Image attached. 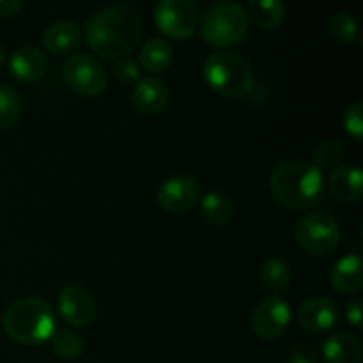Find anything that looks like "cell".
I'll return each mask as SVG.
<instances>
[{
    "mask_svg": "<svg viewBox=\"0 0 363 363\" xmlns=\"http://www.w3.org/2000/svg\"><path fill=\"white\" fill-rule=\"evenodd\" d=\"M142 38V20L128 4H112L89 18L85 39L92 52L106 60H117L133 52Z\"/></svg>",
    "mask_w": 363,
    "mask_h": 363,
    "instance_id": "6da1fadb",
    "label": "cell"
},
{
    "mask_svg": "<svg viewBox=\"0 0 363 363\" xmlns=\"http://www.w3.org/2000/svg\"><path fill=\"white\" fill-rule=\"evenodd\" d=\"M269 190L275 201L287 209L305 211L318 204L325 191L323 170L312 163L287 160L273 169Z\"/></svg>",
    "mask_w": 363,
    "mask_h": 363,
    "instance_id": "7a4b0ae2",
    "label": "cell"
},
{
    "mask_svg": "<svg viewBox=\"0 0 363 363\" xmlns=\"http://www.w3.org/2000/svg\"><path fill=\"white\" fill-rule=\"evenodd\" d=\"M4 332L21 346H39L55 333V314L45 300L25 296L13 301L2 318Z\"/></svg>",
    "mask_w": 363,
    "mask_h": 363,
    "instance_id": "3957f363",
    "label": "cell"
},
{
    "mask_svg": "<svg viewBox=\"0 0 363 363\" xmlns=\"http://www.w3.org/2000/svg\"><path fill=\"white\" fill-rule=\"evenodd\" d=\"M204 78L216 94L225 98H243L254 91L255 85L252 64L233 50L211 53L204 64Z\"/></svg>",
    "mask_w": 363,
    "mask_h": 363,
    "instance_id": "277c9868",
    "label": "cell"
},
{
    "mask_svg": "<svg viewBox=\"0 0 363 363\" xmlns=\"http://www.w3.org/2000/svg\"><path fill=\"white\" fill-rule=\"evenodd\" d=\"M201 35L215 48H230L243 41L248 30V18L243 6L233 0H218L201 18Z\"/></svg>",
    "mask_w": 363,
    "mask_h": 363,
    "instance_id": "5b68a950",
    "label": "cell"
},
{
    "mask_svg": "<svg viewBox=\"0 0 363 363\" xmlns=\"http://www.w3.org/2000/svg\"><path fill=\"white\" fill-rule=\"evenodd\" d=\"M296 243L311 255H328L339 247L340 229L337 220L325 211H312L298 222Z\"/></svg>",
    "mask_w": 363,
    "mask_h": 363,
    "instance_id": "8992f818",
    "label": "cell"
},
{
    "mask_svg": "<svg viewBox=\"0 0 363 363\" xmlns=\"http://www.w3.org/2000/svg\"><path fill=\"white\" fill-rule=\"evenodd\" d=\"M67 87L85 98H96L106 89L105 67L89 53H73L60 66Z\"/></svg>",
    "mask_w": 363,
    "mask_h": 363,
    "instance_id": "52a82bcc",
    "label": "cell"
},
{
    "mask_svg": "<svg viewBox=\"0 0 363 363\" xmlns=\"http://www.w3.org/2000/svg\"><path fill=\"white\" fill-rule=\"evenodd\" d=\"M201 21L194 0H160L155 7V23L167 38L184 41L195 34Z\"/></svg>",
    "mask_w": 363,
    "mask_h": 363,
    "instance_id": "ba28073f",
    "label": "cell"
},
{
    "mask_svg": "<svg viewBox=\"0 0 363 363\" xmlns=\"http://www.w3.org/2000/svg\"><path fill=\"white\" fill-rule=\"evenodd\" d=\"M156 197L165 211L172 215H186L201 202L202 186L195 177L179 174L163 181Z\"/></svg>",
    "mask_w": 363,
    "mask_h": 363,
    "instance_id": "9c48e42d",
    "label": "cell"
},
{
    "mask_svg": "<svg viewBox=\"0 0 363 363\" xmlns=\"http://www.w3.org/2000/svg\"><path fill=\"white\" fill-rule=\"evenodd\" d=\"M291 323V307L284 298L268 296L259 301L252 314V328L262 340H279Z\"/></svg>",
    "mask_w": 363,
    "mask_h": 363,
    "instance_id": "30bf717a",
    "label": "cell"
},
{
    "mask_svg": "<svg viewBox=\"0 0 363 363\" xmlns=\"http://www.w3.org/2000/svg\"><path fill=\"white\" fill-rule=\"evenodd\" d=\"M296 318L305 332L321 335L335 328L340 319V311L337 301L332 298L312 296L300 305Z\"/></svg>",
    "mask_w": 363,
    "mask_h": 363,
    "instance_id": "8fae6325",
    "label": "cell"
},
{
    "mask_svg": "<svg viewBox=\"0 0 363 363\" xmlns=\"http://www.w3.org/2000/svg\"><path fill=\"white\" fill-rule=\"evenodd\" d=\"M59 314L67 325L74 328H85L96 318V301L85 287L67 286L57 298Z\"/></svg>",
    "mask_w": 363,
    "mask_h": 363,
    "instance_id": "7c38bea8",
    "label": "cell"
},
{
    "mask_svg": "<svg viewBox=\"0 0 363 363\" xmlns=\"http://www.w3.org/2000/svg\"><path fill=\"white\" fill-rule=\"evenodd\" d=\"M131 103L144 116H158L169 105V87L160 78H140L131 91Z\"/></svg>",
    "mask_w": 363,
    "mask_h": 363,
    "instance_id": "4fadbf2b",
    "label": "cell"
},
{
    "mask_svg": "<svg viewBox=\"0 0 363 363\" xmlns=\"http://www.w3.org/2000/svg\"><path fill=\"white\" fill-rule=\"evenodd\" d=\"M48 69V59L45 53L35 46H21L14 50L9 57V71L16 80L32 84L45 77Z\"/></svg>",
    "mask_w": 363,
    "mask_h": 363,
    "instance_id": "5bb4252c",
    "label": "cell"
},
{
    "mask_svg": "<svg viewBox=\"0 0 363 363\" xmlns=\"http://www.w3.org/2000/svg\"><path fill=\"white\" fill-rule=\"evenodd\" d=\"M333 197L346 204L360 202L363 197V174L357 165H337L328 177Z\"/></svg>",
    "mask_w": 363,
    "mask_h": 363,
    "instance_id": "9a60e30c",
    "label": "cell"
},
{
    "mask_svg": "<svg viewBox=\"0 0 363 363\" xmlns=\"http://www.w3.org/2000/svg\"><path fill=\"white\" fill-rule=\"evenodd\" d=\"M330 284L340 294H357L363 289V261L358 254L344 255L330 273Z\"/></svg>",
    "mask_w": 363,
    "mask_h": 363,
    "instance_id": "2e32d148",
    "label": "cell"
},
{
    "mask_svg": "<svg viewBox=\"0 0 363 363\" xmlns=\"http://www.w3.org/2000/svg\"><path fill=\"white\" fill-rule=\"evenodd\" d=\"M362 353L360 340L344 332L328 335L321 346L325 363H362Z\"/></svg>",
    "mask_w": 363,
    "mask_h": 363,
    "instance_id": "e0dca14e",
    "label": "cell"
},
{
    "mask_svg": "<svg viewBox=\"0 0 363 363\" xmlns=\"http://www.w3.org/2000/svg\"><path fill=\"white\" fill-rule=\"evenodd\" d=\"M82 41V28L78 27L74 21H55V23L50 25L45 32V43L46 50L50 53L57 57L67 55V53L73 52Z\"/></svg>",
    "mask_w": 363,
    "mask_h": 363,
    "instance_id": "ac0fdd59",
    "label": "cell"
},
{
    "mask_svg": "<svg viewBox=\"0 0 363 363\" xmlns=\"http://www.w3.org/2000/svg\"><path fill=\"white\" fill-rule=\"evenodd\" d=\"M174 60V52L165 39L152 38L142 45L140 53H138V66L144 67L145 71L152 74L165 73Z\"/></svg>",
    "mask_w": 363,
    "mask_h": 363,
    "instance_id": "d6986e66",
    "label": "cell"
},
{
    "mask_svg": "<svg viewBox=\"0 0 363 363\" xmlns=\"http://www.w3.org/2000/svg\"><path fill=\"white\" fill-rule=\"evenodd\" d=\"M247 18L252 23L257 25L264 30H273L280 27L286 16V7L282 0H248Z\"/></svg>",
    "mask_w": 363,
    "mask_h": 363,
    "instance_id": "ffe728a7",
    "label": "cell"
},
{
    "mask_svg": "<svg viewBox=\"0 0 363 363\" xmlns=\"http://www.w3.org/2000/svg\"><path fill=\"white\" fill-rule=\"evenodd\" d=\"M202 216L213 227H223L230 222L234 215V206L230 199L222 191H208L201 197Z\"/></svg>",
    "mask_w": 363,
    "mask_h": 363,
    "instance_id": "44dd1931",
    "label": "cell"
},
{
    "mask_svg": "<svg viewBox=\"0 0 363 363\" xmlns=\"http://www.w3.org/2000/svg\"><path fill=\"white\" fill-rule=\"evenodd\" d=\"M293 280V272H291L289 264L282 259L272 257L262 264L261 268V282L266 289L272 293H282L291 286Z\"/></svg>",
    "mask_w": 363,
    "mask_h": 363,
    "instance_id": "7402d4cb",
    "label": "cell"
},
{
    "mask_svg": "<svg viewBox=\"0 0 363 363\" xmlns=\"http://www.w3.org/2000/svg\"><path fill=\"white\" fill-rule=\"evenodd\" d=\"M21 99L11 85L0 84V130H9L20 121Z\"/></svg>",
    "mask_w": 363,
    "mask_h": 363,
    "instance_id": "603a6c76",
    "label": "cell"
},
{
    "mask_svg": "<svg viewBox=\"0 0 363 363\" xmlns=\"http://www.w3.org/2000/svg\"><path fill=\"white\" fill-rule=\"evenodd\" d=\"M52 350L62 360H74L84 353V340L73 330H59L52 335Z\"/></svg>",
    "mask_w": 363,
    "mask_h": 363,
    "instance_id": "cb8c5ba5",
    "label": "cell"
},
{
    "mask_svg": "<svg viewBox=\"0 0 363 363\" xmlns=\"http://www.w3.org/2000/svg\"><path fill=\"white\" fill-rule=\"evenodd\" d=\"M330 34L342 45H353L358 39V23L353 14L337 13L330 20Z\"/></svg>",
    "mask_w": 363,
    "mask_h": 363,
    "instance_id": "d4e9b609",
    "label": "cell"
},
{
    "mask_svg": "<svg viewBox=\"0 0 363 363\" xmlns=\"http://www.w3.org/2000/svg\"><path fill=\"white\" fill-rule=\"evenodd\" d=\"M344 155H346V149H344L342 142L335 140V138H328V140H323L315 147L314 163L312 165L318 167L319 170L333 169V167L339 165Z\"/></svg>",
    "mask_w": 363,
    "mask_h": 363,
    "instance_id": "484cf974",
    "label": "cell"
},
{
    "mask_svg": "<svg viewBox=\"0 0 363 363\" xmlns=\"http://www.w3.org/2000/svg\"><path fill=\"white\" fill-rule=\"evenodd\" d=\"M344 130L347 135L354 138L357 142H362L363 138V105L360 101L353 103L346 108L342 117Z\"/></svg>",
    "mask_w": 363,
    "mask_h": 363,
    "instance_id": "4316f807",
    "label": "cell"
},
{
    "mask_svg": "<svg viewBox=\"0 0 363 363\" xmlns=\"http://www.w3.org/2000/svg\"><path fill=\"white\" fill-rule=\"evenodd\" d=\"M113 77L123 85L137 84L140 80V66L137 60L130 59V57H121L113 64Z\"/></svg>",
    "mask_w": 363,
    "mask_h": 363,
    "instance_id": "83f0119b",
    "label": "cell"
},
{
    "mask_svg": "<svg viewBox=\"0 0 363 363\" xmlns=\"http://www.w3.org/2000/svg\"><path fill=\"white\" fill-rule=\"evenodd\" d=\"M287 363H319V353L312 344L300 342L289 350Z\"/></svg>",
    "mask_w": 363,
    "mask_h": 363,
    "instance_id": "f1b7e54d",
    "label": "cell"
},
{
    "mask_svg": "<svg viewBox=\"0 0 363 363\" xmlns=\"http://www.w3.org/2000/svg\"><path fill=\"white\" fill-rule=\"evenodd\" d=\"M362 311H363L362 298L354 296L346 303V318L354 328H362Z\"/></svg>",
    "mask_w": 363,
    "mask_h": 363,
    "instance_id": "f546056e",
    "label": "cell"
},
{
    "mask_svg": "<svg viewBox=\"0 0 363 363\" xmlns=\"http://www.w3.org/2000/svg\"><path fill=\"white\" fill-rule=\"evenodd\" d=\"M23 0H0V18H11L20 13Z\"/></svg>",
    "mask_w": 363,
    "mask_h": 363,
    "instance_id": "4dcf8cb0",
    "label": "cell"
},
{
    "mask_svg": "<svg viewBox=\"0 0 363 363\" xmlns=\"http://www.w3.org/2000/svg\"><path fill=\"white\" fill-rule=\"evenodd\" d=\"M6 59H7V50H6V46H4V43L0 41V66L6 62Z\"/></svg>",
    "mask_w": 363,
    "mask_h": 363,
    "instance_id": "1f68e13d",
    "label": "cell"
}]
</instances>
